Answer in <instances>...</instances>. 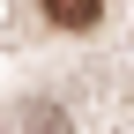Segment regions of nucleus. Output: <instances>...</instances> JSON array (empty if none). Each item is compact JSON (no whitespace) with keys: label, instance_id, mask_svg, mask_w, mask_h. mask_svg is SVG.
Returning <instances> with one entry per match:
<instances>
[{"label":"nucleus","instance_id":"1","mask_svg":"<svg viewBox=\"0 0 134 134\" xmlns=\"http://www.w3.org/2000/svg\"><path fill=\"white\" fill-rule=\"evenodd\" d=\"M45 15H52L60 30H90L97 15H104V0H45Z\"/></svg>","mask_w":134,"mask_h":134}]
</instances>
